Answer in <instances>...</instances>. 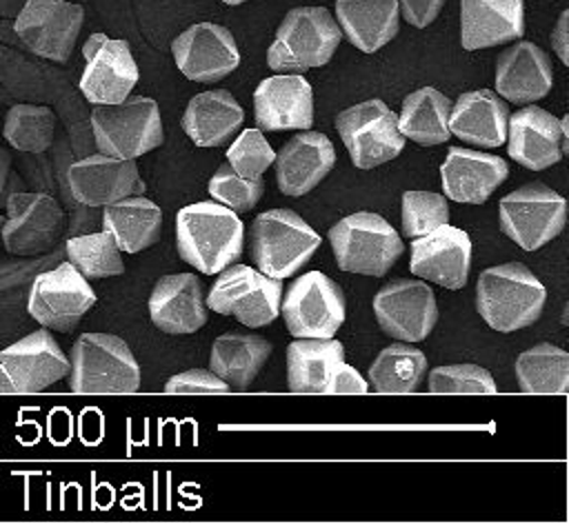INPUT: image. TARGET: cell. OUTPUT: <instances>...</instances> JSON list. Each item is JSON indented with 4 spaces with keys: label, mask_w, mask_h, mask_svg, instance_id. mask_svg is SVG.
<instances>
[{
    "label": "cell",
    "mask_w": 569,
    "mask_h": 524,
    "mask_svg": "<svg viewBox=\"0 0 569 524\" xmlns=\"http://www.w3.org/2000/svg\"><path fill=\"white\" fill-rule=\"evenodd\" d=\"M498 218L507 238L525 251H536L562 233L567 200L542 182H529L500 200Z\"/></svg>",
    "instance_id": "9"
},
{
    "label": "cell",
    "mask_w": 569,
    "mask_h": 524,
    "mask_svg": "<svg viewBox=\"0 0 569 524\" xmlns=\"http://www.w3.org/2000/svg\"><path fill=\"white\" fill-rule=\"evenodd\" d=\"M396 2H398L400 16L416 29H425L427 24H431L445 4V0H396Z\"/></svg>",
    "instance_id": "44"
},
{
    "label": "cell",
    "mask_w": 569,
    "mask_h": 524,
    "mask_svg": "<svg viewBox=\"0 0 569 524\" xmlns=\"http://www.w3.org/2000/svg\"><path fill=\"white\" fill-rule=\"evenodd\" d=\"M425 377L429 393H496L491 373L478 364H445L431 369Z\"/></svg>",
    "instance_id": "41"
},
{
    "label": "cell",
    "mask_w": 569,
    "mask_h": 524,
    "mask_svg": "<svg viewBox=\"0 0 569 524\" xmlns=\"http://www.w3.org/2000/svg\"><path fill=\"white\" fill-rule=\"evenodd\" d=\"M220 2H224V4H231V7H236V4H242V2H247V0H220Z\"/></svg>",
    "instance_id": "49"
},
{
    "label": "cell",
    "mask_w": 569,
    "mask_h": 524,
    "mask_svg": "<svg viewBox=\"0 0 569 524\" xmlns=\"http://www.w3.org/2000/svg\"><path fill=\"white\" fill-rule=\"evenodd\" d=\"M551 47L562 64H569V11L558 16V22L551 31Z\"/></svg>",
    "instance_id": "46"
},
{
    "label": "cell",
    "mask_w": 569,
    "mask_h": 524,
    "mask_svg": "<svg viewBox=\"0 0 569 524\" xmlns=\"http://www.w3.org/2000/svg\"><path fill=\"white\" fill-rule=\"evenodd\" d=\"M102 229L113 235L120 251L138 253L160 238L162 211L144 195H129L104 206Z\"/></svg>",
    "instance_id": "33"
},
{
    "label": "cell",
    "mask_w": 569,
    "mask_h": 524,
    "mask_svg": "<svg viewBox=\"0 0 569 524\" xmlns=\"http://www.w3.org/2000/svg\"><path fill=\"white\" fill-rule=\"evenodd\" d=\"M2 222H4V215L0 213V229H2ZM0 246H2V242H0Z\"/></svg>",
    "instance_id": "50"
},
{
    "label": "cell",
    "mask_w": 569,
    "mask_h": 524,
    "mask_svg": "<svg viewBox=\"0 0 569 524\" xmlns=\"http://www.w3.org/2000/svg\"><path fill=\"white\" fill-rule=\"evenodd\" d=\"M73 393H133L140 389V366L129 344L111 333H82L69 357Z\"/></svg>",
    "instance_id": "6"
},
{
    "label": "cell",
    "mask_w": 569,
    "mask_h": 524,
    "mask_svg": "<svg viewBox=\"0 0 569 524\" xmlns=\"http://www.w3.org/2000/svg\"><path fill=\"white\" fill-rule=\"evenodd\" d=\"M56 113L42 104H13L7 111L2 135L24 153H42L53 142Z\"/></svg>",
    "instance_id": "38"
},
{
    "label": "cell",
    "mask_w": 569,
    "mask_h": 524,
    "mask_svg": "<svg viewBox=\"0 0 569 524\" xmlns=\"http://www.w3.org/2000/svg\"><path fill=\"white\" fill-rule=\"evenodd\" d=\"M345 360L333 337H296L287 346V384L293 393H329L336 366Z\"/></svg>",
    "instance_id": "32"
},
{
    "label": "cell",
    "mask_w": 569,
    "mask_h": 524,
    "mask_svg": "<svg viewBox=\"0 0 569 524\" xmlns=\"http://www.w3.org/2000/svg\"><path fill=\"white\" fill-rule=\"evenodd\" d=\"M64 229V211L56 198L36 191H16L7 198V218L0 242L11 255L47 251Z\"/></svg>",
    "instance_id": "14"
},
{
    "label": "cell",
    "mask_w": 569,
    "mask_h": 524,
    "mask_svg": "<svg viewBox=\"0 0 569 524\" xmlns=\"http://www.w3.org/2000/svg\"><path fill=\"white\" fill-rule=\"evenodd\" d=\"M0 364L9 371L16 393H40L69 375V357L44 326L2 349Z\"/></svg>",
    "instance_id": "22"
},
{
    "label": "cell",
    "mask_w": 569,
    "mask_h": 524,
    "mask_svg": "<svg viewBox=\"0 0 569 524\" xmlns=\"http://www.w3.org/2000/svg\"><path fill=\"white\" fill-rule=\"evenodd\" d=\"M525 33V0H460V44L500 47Z\"/></svg>",
    "instance_id": "27"
},
{
    "label": "cell",
    "mask_w": 569,
    "mask_h": 524,
    "mask_svg": "<svg viewBox=\"0 0 569 524\" xmlns=\"http://www.w3.org/2000/svg\"><path fill=\"white\" fill-rule=\"evenodd\" d=\"M91 131L100 153L136 160L164 140L158 102L147 95L124 98L116 104H93Z\"/></svg>",
    "instance_id": "7"
},
{
    "label": "cell",
    "mask_w": 569,
    "mask_h": 524,
    "mask_svg": "<svg viewBox=\"0 0 569 524\" xmlns=\"http://www.w3.org/2000/svg\"><path fill=\"white\" fill-rule=\"evenodd\" d=\"M9 169H11V155L7 149L0 147V191L4 189L7 184V178H9Z\"/></svg>",
    "instance_id": "47"
},
{
    "label": "cell",
    "mask_w": 569,
    "mask_h": 524,
    "mask_svg": "<svg viewBox=\"0 0 569 524\" xmlns=\"http://www.w3.org/2000/svg\"><path fill=\"white\" fill-rule=\"evenodd\" d=\"M373 315L385 335L400 342H422L438 322L436 295L425 280L400 278L373 295Z\"/></svg>",
    "instance_id": "13"
},
{
    "label": "cell",
    "mask_w": 569,
    "mask_h": 524,
    "mask_svg": "<svg viewBox=\"0 0 569 524\" xmlns=\"http://www.w3.org/2000/svg\"><path fill=\"white\" fill-rule=\"evenodd\" d=\"M260 131H305L313 124V89L302 73H276L253 91Z\"/></svg>",
    "instance_id": "21"
},
{
    "label": "cell",
    "mask_w": 569,
    "mask_h": 524,
    "mask_svg": "<svg viewBox=\"0 0 569 524\" xmlns=\"http://www.w3.org/2000/svg\"><path fill=\"white\" fill-rule=\"evenodd\" d=\"M509 109L491 89L460 93L449 109L451 135L482 149H496L507 140Z\"/></svg>",
    "instance_id": "28"
},
{
    "label": "cell",
    "mask_w": 569,
    "mask_h": 524,
    "mask_svg": "<svg viewBox=\"0 0 569 524\" xmlns=\"http://www.w3.org/2000/svg\"><path fill=\"white\" fill-rule=\"evenodd\" d=\"M229 384L222 382L213 371L191 369L171 375L164 382V393H229Z\"/></svg>",
    "instance_id": "43"
},
{
    "label": "cell",
    "mask_w": 569,
    "mask_h": 524,
    "mask_svg": "<svg viewBox=\"0 0 569 524\" xmlns=\"http://www.w3.org/2000/svg\"><path fill=\"white\" fill-rule=\"evenodd\" d=\"M553 87L549 56L529 40L507 47L496 60V91L513 104L542 100Z\"/></svg>",
    "instance_id": "26"
},
{
    "label": "cell",
    "mask_w": 569,
    "mask_h": 524,
    "mask_svg": "<svg viewBox=\"0 0 569 524\" xmlns=\"http://www.w3.org/2000/svg\"><path fill=\"white\" fill-rule=\"evenodd\" d=\"M516 380L525 393H567L569 353L551 342H540L516 357Z\"/></svg>",
    "instance_id": "36"
},
{
    "label": "cell",
    "mask_w": 569,
    "mask_h": 524,
    "mask_svg": "<svg viewBox=\"0 0 569 524\" xmlns=\"http://www.w3.org/2000/svg\"><path fill=\"white\" fill-rule=\"evenodd\" d=\"M84 69L80 91L91 104H116L138 84V64L127 40H113L104 33H91L82 44Z\"/></svg>",
    "instance_id": "15"
},
{
    "label": "cell",
    "mask_w": 569,
    "mask_h": 524,
    "mask_svg": "<svg viewBox=\"0 0 569 524\" xmlns=\"http://www.w3.org/2000/svg\"><path fill=\"white\" fill-rule=\"evenodd\" d=\"M207 311L202 282L193 273L162 275L151 289L149 318L164 333H196L204 326Z\"/></svg>",
    "instance_id": "25"
},
{
    "label": "cell",
    "mask_w": 569,
    "mask_h": 524,
    "mask_svg": "<svg viewBox=\"0 0 569 524\" xmlns=\"http://www.w3.org/2000/svg\"><path fill=\"white\" fill-rule=\"evenodd\" d=\"M369 391V382L367 377H362L353 366H349L345 360L336 366L331 382H329V393L338 395V393H367Z\"/></svg>",
    "instance_id": "45"
},
{
    "label": "cell",
    "mask_w": 569,
    "mask_h": 524,
    "mask_svg": "<svg viewBox=\"0 0 569 524\" xmlns=\"http://www.w3.org/2000/svg\"><path fill=\"white\" fill-rule=\"evenodd\" d=\"M336 129L356 169H373L398 158L407 142L398 131V115L380 98L340 111Z\"/></svg>",
    "instance_id": "11"
},
{
    "label": "cell",
    "mask_w": 569,
    "mask_h": 524,
    "mask_svg": "<svg viewBox=\"0 0 569 524\" xmlns=\"http://www.w3.org/2000/svg\"><path fill=\"white\" fill-rule=\"evenodd\" d=\"M427 355L409 342L385 346L367 369L369 389L376 393H416L427 375Z\"/></svg>",
    "instance_id": "35"
},
{
    "label": "cell",
    "mask_w": 569,
    "mask_h": 524,
    "mask_svg": "<svg viewBox=\"0 0 569 524\" xmlns=\"http://www.w3.org/2000/svg\"><path fill=\"white\" fill-rule=\"evenodd\" d=\"M449 222V204L442 193L409 189L400 202V224L405 238H420Z\"/></svg>",
    "instance_id": "39"
},
{
    "label": "cell",
    "mask_w": 569,
    "mask_h": 524,
    "mask_svg": "<svg viewBox=\"0 0 569 524\" xmlns=\"http://www.w3.org/2000/svg\"><path fill=\"white\" fill-rule=\"evenodd\" d=\"M471 253L473 246L467 231L447 222L427 235L411 238L409 269L416 278L456 291L469 280Z\"/></svg>",
    "instance_id": "20"
},
{
    "label": "cell",
    "mask_w": 569,
    "mask_h": 524,
    "mask_svg": "<svg viewBox=\"0 0 569 524\" xmlns=\"http://www.w3.org/2000/svg\"><path fill=\"white\" fill-rule=\"evenodd\" d=\"M509 167L500 155L449 147L440 167L442 191L458 204H482L507 180Z\"/></svg>",
    "instance_id": "24"
},
{
    "label": "cell",
    "mask_w": 569,
    "mask_h": 524,
    "mask_svg": "<svg viewBox=\"0 0 569 524\" xmlns=\"http://www.w3.org/2000/svg\"><path fill=\"white\" fill-rule=\"evenodd\" d=\"M273 346L256 333L227 331L218 335L209 351V371H213L229 389L244 391L269 360Z\"/></svg>",
    "instance_id": "31"
},
{
    "label": "cell",
    "mask_w": 569,
    "mask_h": 524,
    "mask_svg": "<svg viewBox=\"0 0 569 524\" xmlns=\"http://www.w3.org/2000/svg\"><path fill=\"white\" fill-rule=\"evenodd\" d=\"M244 111L224 89L196 93L182 115V129L196 147H220L240 129Z\"/></svg>",
    "instance_id": "30"
},
{
    "label": "cell",
    "mask_w": 569,
    "mask_h": 524,
    "mask_svg": "<svg viewBox=\"0 0 569 524\" xmlns=\"http://www.w3.org/2000/svg\"><path fill=\"white\" fill-rule=\"evenodd\" d=\"M9 393H16V386L9 371L0 364V395H9Z\"/></svg>",
    "instance_id": "48"
},
{
    "label": "cell",
    "mask_w": 569,
    "mask_h": 524,
    "mask_svg": "<svg viewBox=\"0 0 569 524\" xmlns=\"http://www.w3.org/2000/svg\"><path fill=\"white\" fill-rule=\"evenodd\" d=\"M180 73L193 82H218L240 64V51L229 29L213 22H198L171 42Z\"/></svg>",
    "instance_id": "18"
},
{
    "label": "cell",
    "mask_w": 569,
    "mask_h": 524,
    "mask_svg": "<svg viewBox=\"0 0 569 524\" xmlns=\"http://www.w3.org/2000/svg\"><path fill=\"white\" fill-rule=\"evenodd\" d=\"M336 164V149L320 131H300L276 151L273 169L280 193L298 198L309 193L329 175Z\"/></svg>",
    "instance_id": "23"
},
{
    "label": "cell",
    "mask_w": 569,
    "mask_h": 524,
    "mask_svg": "<svg viewBox=\"0 0 569 524\" xmlns=\"http://www.w3.org/2000/svg\"><path fill=\"white\" fill-rule=\"evenodd\" d=\"M0 102H2V91H0Z\"/></svg>",
    "instance_id": "51"
},
{
    "label": "cell",
    "mask_w": 569,
    "mask_h": 524,
    "mask_svg": "<svg viewBox=\"0 0 569 524\" xmlns=\"http://www.w3.org/2000/svg\"><path fill=\"white\" fill-rule=\"evenodd\" d=\"M93 304L96 293L89 280L69 262L36 275L27 298V311L31 318L40 326L62 333L73 331Z\"/></svg>",
    "instance_id": "12"
},
{
    "label": "cell",
    "mask_w": 569,
    "mask_h": 524,
    "mask_svg": "<svg viewBox=\"0 0 569 524\" xmlns=\"http://www.w3.org/2000/svg\"><path fill=\"white\" fill-rule=\"evenodd\" d=\"M251 258L269 278H293L320 249V235L291 209H269L249 229Z\"/></svg>",
    "instance_id": "4"
},
{
    "label": "cell",
    "mask_w": 569,
    "mask_h": 524,
    "mask_svg": "<svg viewBox=\"0 0 569 524\" xmlns=\"http://www.w3.org/2000/svg\"><path fill=\"white\" fill-rule=\"evenodd\" d=\"M451 100L436 87H422L402 100L398 115V131L405 140H413L425 147L442 144L451 138L449 131Z\"/></svg>",
    "instance_id": "34"
},
{
    "label": "cell",
    "mask_w": 569,
    "mask_h": 524,
    "mask_svg": "<svg viewBox=\"0 0 569 524\" xmlns=\"http://www.w3.org/2000/svg\"><path fill=\"white\" fill-rule=\"evenodd\" d=\"M178 255L204 275H216L240 260L244 249V224L229 206L204 200L176 213Z\"/></svg>",
    "instance_id": "1"
},
{
    "label": "cell",
    "mask_w": 569,
    "mask_h": 524,
    "mask_svg": "<svg viewBox=\"0 0 569 524\" xmlns=\"http://www.w3.org/2000/svg\"><path fill=\"white\" fill-rule=\"evenodd\" d=\"M67 262L87 280H100L124 273L120 249L109 231L76 235L64 244Z\"/></svg>",
    "instance_id": "37"
},
{
    "label": "cell",
    "mask_w": 569,
    "mask_h": 524,
    "mask_svg": "<svg viewBox=\"0 0 569 524\" xmlns=\"http://www.w3.org/2000/svg\"><path fill=\"white\" fill-rule=\"evenodd\" d=\"M216 275L209 295H204V304L213 313L233 315L249 329H262L280 315L282 280L236 262Z\"/></svg>",
    "instance_id": "8"
},
{
    "label": "cell",
    "mask_w": 569,
    "mask_h": 524,
    "mask_svg": "<svg viewBox=\"0 0 569 524\" xmlns=\"http://www.w3.org/2000/svg\"><path fill=\"white\" fill-rule=\"evenodd\" d=\"M336 22L353 47L373 53L396 38L400 11L396 0H336Z\"/></svg>",
    "instance_id": "29"
},
{
    "label": "cell",
    "mask_w": 569,
    "mask_h": 524,
    "mask_svg": "<svg viewBox=\"0 0 569 524\" xmlns=\"http://www.w3.org/2000/svg\"><path fill=\"white\" fill-rule=\"evenodd\" d=\"M507 153L531 171L558 164L569 151V115L556 118L549 111L529 104L509 113Z\"/></svg>",
    "instance_id": "16"
},
{
    "label": "cell",
    "mask_w": 569,
    "mask_h": 524,
    "mask_svg": "<svg viewBox=\"0 0 569 524\" xmlns=\"http://www.w3.org/2000/svg\"><path fill=\"white\" fill-rule=\"evenodd\" d=\"M84 9L67 0H27L16 18L18 38L38 56L56 62H67L80 27Z\"/></svg>",
    "instance_id": "17"
},
{
    "label": "cell",
    "mask_w": 569,
    "mask_h": 524,
    "mask_svg": "<svg viewBox=\"0 0 569 524\" xmlns=\"http://www.w3.org/2000/svg\"><path fill=\"white\" fill-rule=\"evenodd\" d=\"M342 31L325 7H293L276 29L267 51V64L276 73H305L325 67L338 44Z\"/></svg>",
    "instance_id": "3"
},
{
    "label": "cell",
    "mask_w": 569,
    "mask_h": 524,
    "mask_svg": "<svg viewBox=\"0 0 569 524\" xmlns=\"http://www.w3.org/2000/svg\"><path fill=\"white\" fill-rule=\"evenodd\" d=\"M329 244L338 269L382 278L402 255L405 242L378 213L358 211L329 229Z\"/></svg>",
    "instance_id": "5"
},
{
    "label": "cell",
    "mask_w": 569,
    "mask_h": 524,
    "mask_svg": "<svg viewBox=\"0 0 569 524\" xmlns=\"http://www.w3.org/2000/svg\"><path fill=\"white\" fill-rule=\"evenodd\" d=\"M71 195L84 206H107L129 195H144V180L136 160L93 153L73 162L67 171Z\"/></svg>",
    "instance_id": "19"
},
{
    "label": "cell",
    "mask_w": 569,
    "mask_h": 524,
    "mask_svg": "<svg viewBox=\"0 0 569 524\" xmlns=\"http://www.w3.org/2000/svg\"><path fill=\"white\" fill-rule=\"evenodd\" d=\"M345 313L347 300L340 284L320 271L293 278L280 302V315L293 337H333Z\"/></svg>",
    "instance_id": "10"
},
{
    "label": "cell",
    "mask_w": 569,
    "mask_h": 524,
    "mask_svg": "<svg viewBox=\"0 0 569 524\" xmlns=\"http://www.w3.org/2000/svg\"><path fill=\"white\" fill-rule=\"evenodd\" d=\"M547 289L531 269L505 262L485 269L476 282V311L500 333L531 326L545 311Z\"/></svg>",
    "instance_id": "2"
},
{
    "label": "cell",
    "mask_w": 569,
    "mask_h": 524,
    "mask_svg": "<svg viewBox=\"0 0 569 524\" xmlns=\"http://www.w3.org/2000/svg\"><path fill=\"white\" fill-rule=\"evenodd\" d=\"M264 193L262 178H240L229 162L220 164L218 171L209 180V195L211 200L229 206L236 213L251 211Z\"/></svg>",
    "instance_id": "40"
},
{
    "label": "cell",
    "mask_w": 569,
    "mask_h": 524,
    "mask_svg": "<svg viewBox=\"0 0 569 524\" xmlns=\"http://www.w3.org/2000/svg\"><path fill=\"white\" fill-rule=\"evenodd\" d=\"M276 151L264 138V131L244 129L227 149V162L240 178H262V173L273 164Z\"/></svg>",
    "instance_id": "42"
}]
</instances>
